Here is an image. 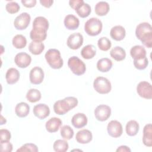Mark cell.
I'll return each mask as SVG.
<instances>
[{
  "mask_svg": "<svg viewBox=\"0 0 152 152\" xmlns=\"http://www.w3.org/2000/svg\"><path fill=\"white\" fill-rule=\"evenodd\" d=\"M110 37L115 40L121 41L123 40L126 35V31L122 26H115L110 31Z\"/></svg>",
  "mask_w": 152,
  "mask_h": 152,
  "instance_id": "18",
  "label": "cell"
},
{
  "mask_svg": "<svg viewBox=\"0 0 152 152\" xmlns=\"http://www.w3.org/2000/svg\"><path fill=\"white\" fill-rule=\"evenodd\" d=\"M31 17L27 12H22L18 15L14 21V26L17 30L26 29L29 25Z\"/></svg>",
  "mask_w": 152,
  "mask_h": 152,
  "instance_id": "10",
  "label": "cell"
},
{
  "mask_svg": "<svg viewBox=\"0 0 152 152\" xmlns=\"http://www.w3.org/2000/svg\"><path fill=\"white\" fill-rule=\"evenodd\" d=\"M84 1L83 0H70L69 1V6L73 8L74 10L75 9V8L81 2H83Z\"/></svg>",
  "mask_w": 152,
  "mask_h": 152,
  "instance_id": "43",
  "label": "cell"
},
{
  "mask_svg": "<svg viewBox=\"0 0 152 152\" xmlns=\"http://www.w3.org/2000/svg\"><path fill=\"white\" fill-rule=\"evenodd\" d=\"M140 129L139 124L135 120H131L128 121L125 126L126 133L128 135L132 137L137 134Z\"/></svg>",
  "mask_w": 152,
  "mask_h": 152,
  "instance_id": "28",
  "label": "cell"
},
{
  "mask_svg": "<svg viewBox=\"0 0 152 152\" xmlns=\"http://www.w3.org/2000/svg\"><path fill=\"white\" fill-rule=\"evenodd\" d=\"M146 50L145 48L141 45H135L131 48L130 55L134 59H138L146 57Z\"/></svg>",
  "mask_w": 152,
  "mask_h": 152,
  "instance_id": "23",
  "label": "cell"
},
{
  "mask_svg": "<svg viewBox=\"0 0 152 152\" xmlns=\"http://www.w3.org/2000/svg\"><path fill=\"white\" fill-rule=\"evenodd\" d=\"M45 49V45L42 42L31 41L28 45L29 51L33 55H37L42 53Z\"/></svg>",
  "mask_w": 152,
  "mask_h": 152,
  "instance_id": "31",
  "label": "cell"
},
{
  "mask_svg": "<svg viewBox=\"0 0 152 152\" xmlns=\"http://www.w3.org/2000/svg\"><path fill=\"white\" fill-rule=\"evenodd\" d=\"M46 62L53 69H60L64 64L61 52L56 49H49L45 55Z\"/></svg>",
  "mask_w": 152,
  "mask_h": 152,
  "instance_id": "4",
  "label": "cell"
},
{
  "mask_svg": "<svg viewBox=\"0 0 152 152\" xmlns=\"http://www.w3.org/2000/svg\"><path fill=\"white\" fill-rule=\"evenodd\" d=\"M26 97L28 102L31 103H35L40 100L42 95L40 91L37 89L31 88L28 90Z\"/></svg>",
  "mask_w": 152,
  "mask_h": 152,
  "instance_id": "32",
  "label": "cell"
},
{
  "mask_svg": "<svg viewBox=\"0 0 152 152\" xmlns=\"http://www.w3.org/2000/svg\"><path fill=\"white\" fill-rule=\"evenodd\" d=\"M87 117L83 113H77L75 114L71 119L72 125L76 128H81L87 124Z\"/></svg>",
  "mask_w": 152,
  "mask_h": 152,
  "instance_id": "17",
  "label": "cell"
},
{
  "mask_svg": "<svg viewBox=\"0 0 152 152\" xmlns=\"http://www.w3.org/2000/svg\"><path fill=\"white\" fill-rule=\"evenodd\" d=\"M64 23L65 27L70 30L77 29L80 25V21L77 17L72 14H68L65 16Z\"/></svg>",
  "mask_w": 152,
  "mask_h": 152,
  "instance_id": "19",
  "label": "cell"
},
{
  "mask_svg": "<svg viewBox=\"0 0 152 152\" xmlns=\"http://www.w3.org/2000/svg\"><path fill=\"white\" fill-rule=\"evenodd\" d=\"M96 53V49L93 45L85 46L81 50V55L86 59H92Z\"/></svg>",
  "mask_w": 152,
  "mask_h": 152,
  "instance_id": "29",
  "label": "cell"
},
{
  "mask_svg": "<svg viewBox=\"0 0 152 152\" xmlns=\"http://www.w3.org/2000/svg\"><path fill=\"white\" fill-rule=\"evenodd\" d=\"M135 36L148 48L152 47V27L147 22L141 23L135 29Z\"/></svg>",
  "mask_w": 152,
  "mask_h": 152,
  "instance_id": "2",
  "label": "cell"
},
{
  "mask_svg": "<svg viewBox=\"0 0 152 152\" xmlns=\"http://www.w3.org/2000/svg\"><path fill=\"white\" fill-rule=\"evenodd\" d=\"M21 3L23 4V5L27 7V8H31L35 6V5L36 4V0H22Z\"/></svg>",
  "mask_w": 152,
  "mask_h": 152,
  "instance_id": "42",
  "label": "cell"
},
{
  "mask_svg": "<svg viewBox=\"0 0 152 152\" xmlns=\"http://www.w3.org/2000/svg\"><path fill=\"white\" fill-rule=\"evenodd\" d=\"M99 48L103 51L108 50L112 46L111 41L106 37H102L97 41Z\"/></svg>",
  "mask_w": 152,
  "mask_h": 152,
  "instance_id": "36",
  "label": "cell"
},
{
  "mask_svg": "<svg viewBox=\"0 0 152 152\" xmlns=\"http://www.w3.org/2000/svg\"><path fill=\"white\" fill-rule=\"evenodd\" d=\"M77 14L81 18L88 17L91 11V7L89 4L85 3L84 1L80 4L75 9Z\"/></svg>",
  "mask_w": 152,
  "mask_h": 152,
  "instance_id": "26",
  "label": "cell"
},
{
  "mask_svg": "<svg viewBox=\"0 0 152 152\" xmlns=\"http://www.w3.org/2000/svg\"><path fill=\"white\" fill-rule=\"evenodd\" d=\"M39 151L38 148L36 145L32 143H27L23 145L18 149L17 150V151H33L37 152Z\"/></svg>",
  "mask_w": 152,
  "mask_h": 152,
  "instance_id": "39",
  "label": "cell"
},
{
  "mask_svg": "<svg viewBox=\"0 0 152 152\" xmlns=\"http://www.w3.org/2000/svg\"><path fill=\"white\" fill-rule=\"evenodd\" d=\"M12 150V145L10 141L1 142V151L2 152H11Z\"/></svg>",
  "mask_w": 152,
  "mask_h": 152,
  "instance_id": "41",
  "label": "cell"
},
{
  "mask_svg": "<svg viewBox=\"0 0 152 152\" xmlns=\"http://www.w3.org/2000/svg\"><path fill=\"white\" fill-rule=\"evenodd\" d=\"M102 22L96 17L90 18L84 24V30L86 33L91 36H95L100 33L102 30Z\"/></svg>",
  "mask_w": 152,
  "mask_h": 152,
  "instance_id": "5",
  "label": "cell"
},
{
  "mask_svg": "<svg viewBox=\"0 0 152 152\" xmlns=\"http://www.w3.org/2000/svg\"><path fill=\"white\" fill-rule=\"evenodd\" d=\"M68 66L72 72L77 75H83L86 71V66L84 62L75 56H71L68 59Z\"/></svg>",
  "mask_w": 152,
  "mask_h": 152,
  "instance_id": "6",
  "label": "cell"
},
{
  "mask_svg": "<svg viewBox=\"0 0 152 152\" xmlns=\"http://www.w3.org/2000/svg\"><path fill=\"white\" fill-rule=\"evenodd\" d=\"M12 43L16 49H23L27 45V39L22 34H17L12 38Z\"/></svg>",
  "mask_w": 152,
  "mask_h": 152,
  "instance_id": "33",
  "label": "cell"
},
{
  "mask_svg": "<svg viewBox=\"0 0 152 152\" xmlns=\"http://www.w3.org/2000/svg\"><path fill=\"white\" fill-rule=\"evenodd\" d=\"M62 125V121L61 119L56 118V117H53L50 118L45 124V127L46 130L49 132H55L58 131L59 128L61 127Z\"/></svg>",
  "mask_w": 152,
  "mask_h": 152,
  "instance_id": "20",
  "label": "cell"
},
{
  "mask_svg": "<svg viewBox=\"0 0 152 152\" xmlns=\"http://www.w3.org/2000/svg\"><path fill=\"white\" fill-rule=\"evenodd\" d=\"M83 36L81 33H74L69 36L67 39L66 44L70 49L76 50L83 45Z\"/></svg>",
  "mask_w": 152,
  "mask_h": 152,
  "instance_id": "11",
  "label": "cell"
},
{
  "mask_svg": "<svg viewBox=\"0 0 152 152\" xmlns=\"http://www.w3.org/2000/svg\"><path fill=\"white\" fill-rule=\"evenodd\" d=\"M94 113L97 120L103 122L110 116L111 108L106 104H100L94 109Z\"/></svg>",
  "mask_w": 152,
  "mask_h": 152,
  "instance_id": "9",
  "label": "cell"
},
{
  "mask_svg": "<svg viewBox=\"0 0 152 152\" xmlns=\"http://www.w3.org/2000/svg\"><path fill=\"white\" fill-rule=\"evenodd\" d=\"M76 141L80 144H88L93 139V135L90 131L83 129L77 132L75 136Z\"/></svg>",
  "mask_w": 152,
  "mask_h": 152,
  "instance_id": "16",
  "label": "cell"
},
{
  "mask_svg": "<svg viewBox=\"0 0 152 152\" xmlns=\"http://www.w3.org/2000/svg\"><path fill=\"white\" fill-rule=\"evenodd\" d=\"M93 87L97 93L102 94L109 93L112 89L110 81L103 77H98L94 80Z\"/></svg>",
  "mask_w": 152,
  "mask_h": 152,
  "instance_id": "7",
  "label": "cell"
},
{
  "mask_svg": "<svg viewBox=\"0 0 152 152\" xmlns=\"http://www.w3.org/2000/svg\"><path fill=\"white\" fill-rule=\"evenodd\" d=\"M44 72L43 69L39 66L33 68L29 74L30 83L33 84H40L44 79Z\"/></svg>",
  "mask_w": 152,
  "mask_h": 152,
  "instance_id": "13",
  "label": "cell"
},
{
  "mask_svg": "<svg viewBox=\"0 0 152 152\" xmlns=\"http://www.w3.org/2000/svg\"><path fill=\"white\" fill-rule=\"evenodd\" d=\"M11 135L10 132L6 129H1L0 130V142L9 141Z\"/></svg>",
  "mask_w": 152,
  "mask_h": 152,
  "instance_id": "40",
  "label": "cell"
},
{
  "mask_svg": "<svg viewBox=\"0 0 152 152\" xmlns=\"http://www.w3.org/2000/svg\"><path fill=\"white\" fill-rule=\"evenodd\" d=\"M20 7L18 4L14 1H10L6 4L5 9L10 14L17 13L20 10Z\"/></svg>",
  "mask_w": 152,
  "mask_h": 152,
  "instance_id": "38",
  "label": "cell"
},
{
  "mask_svg": "<svg viewBox=\"0 0 152 152\" xmlns=\"http://www.w3.org/2000/svg\"><path fill=\"white\" fill-rule=\"evenodd\" d=\"M78 103V102L76 97H66L62 100L56 101L53 104V110L55 113L59 115H63L76 107Z\"/></svg>",
  "mask_w": 152,
  "mask_h": 152,
  "instance_id": "3",
  "label": "cell"
},
{
  "mask_svg": "<svg viewBox=\"0 0 152 152\" xmlns=\"http://www.w3.org/2000/svg\"><path fill=\"white\" fill-rule=\"evenodd\" d=\"M33 114L40 119H44L50 114L49 106L44 103H39L34 106L33 109Z\"/></svg>",
  "mask_w": 152,
  "mask_h": 152,
  "instance_id": "15",
  "label": "cell"
},
{
  "mask_svg": "<svg viewBox=\"0 0 152 152\" xmlns=\"http://www.w3.org/2000/svg\"><path fill=\"white\" fill-rule=\"evenodd\" d=\"M40 3L46 8H49L53 3V0H40Z\"/></svg>",
  "mask_w": 152,
  "mask_h": 152,
  "instance_id": "44",
  "label": "cell"
},
{
  "mask_svg": "<svg viewBox=\"0 0 152 152\" xmlns=\"http://www.w3.org/2000/svg\"><path fill=\"white\" fill-rule=\"evenodd\" d=\"M53 148L56 152H65L68 150L69 145L65 140H57L54 142Z\"/></svg>",
  "mask_w": 152,
  "mask_h": 152,
  "instance_id": "34",
  "label": "cell"
},
{
  "mask_svg": "<svg viewBox=\"0 0 152 152\" xmlns=\"http://www.w3.org/2000/svg\"><path fill=\"white\" fill-rule=\"evenodd\" d=\"M110 7L109 4L105 1H100L95 5L94 10L97 15L104 16L109 11Z\"/></svg>",
  "mask_w": 152,
  "mask_h": 152,
  "instance_id": "30",
  "label": "cell"
},
{
  "mask_svg": "<svg viewBox=\"0 0 152 152\" xmlns=\"http://www.w3.org/2000/svg\"><path fill=\"white\" fill-rule=\"evenodd\" d=\"M110 56L117 61L124 60L126 57V52L121 46H115L110 52Z\"/></svg>",
  "mask_w": 152,
  "mask_h": 152,
  "instance_id": "27",
  "label": "cell"
},
{
  "mask_svg": "<svg viewBox=\"0 0 152 152\" xmlns=\"http://www.w3.org/2000/svg\"><path fill=\"white\" fill-rule=\"evenodd\" d=\"M14 62L15 64L21 68H25L27 67L31 62V58L30 55L26 52L18 53L15 58Z\"/></svg>",
  "mask_w": 152,
  "mask_h": 152,
  "instance_id": "14",
  "label": "cell"
},
{
  "mask_svg": "<svg viewBox=\"0 0 152 152\" xmlns=\"http://www.w3.org/2000/svg\"><path fill=\"white\" fill-rule=\"evenodd\" d=\"M108 134L113 138H118L121 136L123 132L122 125L119 121L112 120L110 121L107 126Z\"/></svg>",
  "mask_w": 152,
  "mask_h": 152,
  "instance_id": "12",
  "label": "cell"
},
{
  "mask_svg": "<svg viewBox=\"0 0 152 152\" xmlns=\"http://www.w3.org/2000/svg\"><path fill=\"white\" fill-rule=\"evenodd\" d=\"M30 112L29 105L25 102L18 103L15 107V112L17 116L24 118L27 116Z\"/></svg>",
  "mask_w": 152,
  "mask_h": 152,
  "instance_id": "25",
  "label": "cell"
},
{
  "mask_svg": "<svg viewBox=\"0 0 152 152\" xmlns=\"http://www.w3.org/2000/svg\"><path fill=\"white\" fill-rule=\"evenodd\" d=\"M137 92L138 94L146 99L152 98V87L151 84L147 81H141L137 86Z\"/></svg>",
  "mask_w": 152,
  "mask_h": 152,
  "instance_id": "8",
  "label": "cell"
},
{
  "mask_svg": "<svg viewBox=\"0 0 152 152\" xmlns=\"http://www.w3.org/2000/svg\"><path fill=\"white\" fill-rule=\"evenodd\" d=\"M5 78L8 84L16 83L20 78V72L15 68H9L5 74Z\"/></svg>",
  "mask_w": 152,
  "mask_h": 152,
  "instance_id": "22",
  "label": "cell"
},
{
  "mask_svg": "<svg viewBox=\"0 0 152 152\" xmlns=\"http://www.w3.org/2000/svg\"><path fill=\"white\" fill-rule=\"evenodd\" d=\"M116 151H122H122H126V152L129 151V152H130L131 150L128 147H127L126 145H121V146L118 147Z\"/></svg>",
  "mask_w": 152,
  "mask_h": 152,
  "instance_id": "45",
  "label": "cell"
},
{
  "mask_svg": "<svg viewBox=\"0 0 152 152\" xmlns=\"http://www.w3.org/2000/svg\"><path fill=\"white\" fill-rule=\"evenodd\" d=\"M148 65V60L147 57L138 59H134V65L135 68L142 70L147 68Z\"/></svg>",
  "mask_w": 152,
  "mask_h": 152,
  "instance_id": "37",
  "label": "cell"
},
{
  "mask_svg": "<svg viewBox=\"0 0 152 152\" xmlns=\"http://www.w3.org/2000/svg\"><path fill=\"white\" fill-rule=\"evenodd\" d=\"M142 142L147 147L152 146V126L151 124L145 125L143 128Z\"/></svg>",
  "mask_w": 152,
  "mask_h": 152,
  "instance_id": "21",
  "label": "cell"
},
{
  "mask_svg": "<svg viewBox=\"0 0 152 152\" xmlns=\"http://www.w3.org/2000/svg\"><path fill=\"white\" fill-rule=\"evenodd\" d=\"M61 137L66 140H71L74 134V130L69 125H64L60 130Z\"/></svg>",
  "mask_w": 152,
  "mask_h": 152,
  "instance_id": "35",
  "label": "cell"
},
{
  "mask_svg": "<svg viewBox=\"0 0 152 152\" xmlns=\"http://www.w3.org/2000/svg\"><path fill=\"white\" fill-rule=\"evenodd\" d=\"M49 25V21L45 17L42 16L36 17L33 22V28L30 33V37L32 41L45 40L47 37Z\"/></svg>",
  "mask_w": 152,
  "mask_h": 152,
  "instance_id": "1",
  "label": "cell"
},
{
  "mask_svg": "<svg viewBox=\"0 0 152 152\" xmlns=\"http://www.w3.org/2000/svg\"><path fill=\"white\" fill-rule=\"evenodd\" d=\"M113 63L111 59L107 58H103L99 59L97 62V68L102 72H108L112 68Z\"/></svg>",
  "mask_w": 152,
  "mask_h": 152,
  "instance_id": "24",
  "label": "cell"
}]
</instances>
